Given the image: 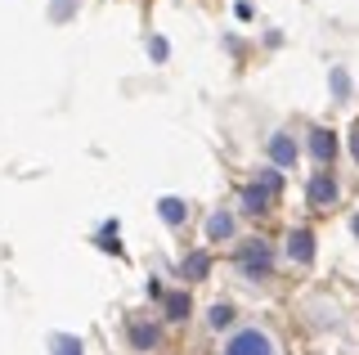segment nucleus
I'll list each match as a JSON object with an SVG mask.
<instances>
[{
	"label": "nucleus",
	"mask_w": 359,
	"mask_h": 355,
	"mask_svg": "<svg viewBox=\"0 0 359 355\" xmlns=\"http://www.w3.org/2000/svg\"><path fill=\"white\" fill-rule=\"evenodd\" d=\"M220 355H283L274 342V333L261 324H233L220 337Z\"/></svg>",
	"instance_id": "obj_1"
},
{
	"label": "nucleus",
	"mask_w": 359,
	"mask_h": 355,
	"mask_svg": "<svg viewBox=\"0 0 359 355\" xmlns=\"http://www.w3.org/2000/svg\"><path fill=\"white\" fill-rule=\"evenodd\" d=\"M233 265H238V274L243 279H269L274 274V248L261 239V234H252V239H243L238 248H233Z\"/></svg>",
	"instance_id": "obj_2"
},
{
	"label": "nucleus",
	"mask_w": 359,
	"mask_h": 355,
	"mask_svg": "<svg viewBox=\"0 0 359 355\" xmlns=\"http://www.w3.org/2000/svg\"><path fill=\"white\" fill-rule=\"evenodd\" d=\"M337 198H341V189H337V175L332 171H314L310 185H306V203L314 207V212H328V207H337Z\"/></svg>",
	"instance_id": "obj_3"
},
{
	"label": "nucleus",
	"mask_w": 359,
	"mask_h": 355,
	"mask_svg": "<svg viewBox=\"0 0 359 355\" xmlns=\"http://www.w3.org/2000/svg\"><path fill=\"white\" fill-rule=\"evenodd\" d=\"M265 153H269V166H274V171H292V166H297V158H301V144L292 140L287 130H278V135H269Z\"/></svg>",
	"instance_id": "obj_4"
},
{
	"label": "nucleus",
	"mask_w": 359,
	"mask_h": 355,
	"mask_svg": "<svg viewBox=\"0 0 359 355\" xmlns=\"http://www.w3.org/2000/svg\"><path fill=\"white\" fill-rule=\"evenodd\" d=\"M202 234H207V243H233V234H238V216H233L229 207H216V212L207 216V225H202Z\"/></svg>",
	"instance_id": "obj_5"
},
{
	"label": "nucleus",
	"mask_w": 359,
	"mask_h": 355,
	"mask_svg": "<svg viewBox=\"0 0 359 355\" xmlns=\"http://www.w3.org/2000/svg\"><path fill=\"white\" fill-rule=\"evenodd\" d=\"M126 342L135 351H157V347H162V324H153V319H130V324H126Z\"/></svg>",
	"instance_id": "obj_6"
},
{
	"label": "nucleus",
	"mask_w": 359,
	"mask_h": 355,
	"mask_svg": "<svg viewBox=\"0 0 359 355\" xmlns=\"http://www.w3.org/2000/svg\"><path fill=\"white\" fill-rule=\"evenodd\" d=\"M283 257L297 261V265H310V257H314V234L310 229H292L283 239Z\"/></svg>",
	"instance_id": "obj_7"
},
{
	"label": "nucleus",
	"mask_w": 359,
	"mask_h": 355,
	"mask_svg": "<svg viewBox=\"0 0 359 355\" xmlns=\"http://www.w3.org/2000/svg\"><path fill=\"white\" fill-rule=\"evenodd\" d=\"M306 144H310V158H314V162H323V166L337 158V135H332L328 126H314Z\"/></svg>",
	"instance_id": "obj_8"
},
{
	"label": "nucleus",
	"mask_w": 359,
	"mask_h": 355,
	"mask_svg": "<svg viewBox=\"0 0 359 355\" xmlns=\"http://www.w3.org/2000/svg\"><path fill=\"white\" fill-rule=\"evenodd\" d=\"M269 207H274V194H269L261 180H252V185L243 189V212H247V216H265Z\"/></svg>",
	"instance_id": "obj_9"
},
{
	"label": "nucleus",
	"mask_w": 359,
	"mask_h": 355,
	"mask_svg": "<svg viewBox=\"0 0 359 355\" xmlns=\"http://www.w3.org/2000/svg\"><path fill=\"white\" fill-rule=\"evenodd\" d=\"M207 328H211V333H229V328H233V302H211Z\"/></svg>",
	"instance_id": "obj_10"
},
{
	"label": "nucleus",
	"mask_w": 359,
	"mask_h": 355,
	"mask_svg": "<svg viewBox=\"0 0 359 355\" xmlns=\"http://www.w3.org/2000/svg\"><path fill=\"white\" fill-rule=\"evenodd\" d=\"M157 216H162L171 229H180V225H184V216H189V207L180 203V198H157Z\"/></svg>",
	"instance_id": "obj_11"
},
{
	"label": "nucleus",
	"mask_w": 359,
	"mask_h": 355,
	"mask_svg": "<svg viewBox=\"0 0 359 355\" xmlns=\"http://www.w3.org/2000/svg\"><path fill=\"white\" fill-rule=\"evenodd\" d=\"M194 315V302H189V293H166V319H184Z\"/></svg>",
	"instance_id": "obj_12"
},
{
	"label": "nucleus",
	"mask_w": 359,
	"mask_h": 355,
	"mask_svg": "<svg viewBox=\"0 0 359 355\" xmlns=\"http://www.w3.org/2000/svg\"><path fill=\"white\" fill-rule=\"evenodd\" d=\"M207 252H194V257H184V279H202L207 274Z\"/></svg>",
	"instance_id": "obj_13"
},
{
	"label": "nucleus",
	"mask_w": 359,
	"mask_h": 355,
	"mask_svg": "<svg viewBox=\"0 0 359 355\" xmlns=\"http://www.w3.org/2000/svg\"><path fill=\"white\" fill-rule=\"evenodd\" d=\"M54 355H81V342L76 337H54Z\"/></svg>",
	"instance_id": "obj_14"
},
{
	"label": "nucleus",
	"mask_w": 359,
	"mask_h": 355,
	"mask_svg": "<svg viewBox=\"0 0 359 355\" xmlns=\"http://www.w3.org/2000/svg\"><path fill=\"white\" fill-rule=\"evenodd\" d=\"M346 149H351V158L359 162V121H351V130H346Z\"/></svg>",
	"instance_id": "obj_15"
},
{
	"label": "nucleus",
	"mask_w": 359,
	"mask_h": 355,
	"mask_svg": "<svg viewBox=\"0 0 359 355\" xmlns=\"http://www.w3.org/2000/svg\"><path fill=\"white\" fill-rule=\"evenodd\" d=\"M351 229H355V234H359V212H355V216H351Z\"/></svg>",
	"instance_id": "obj_16"
}]
</instances>
